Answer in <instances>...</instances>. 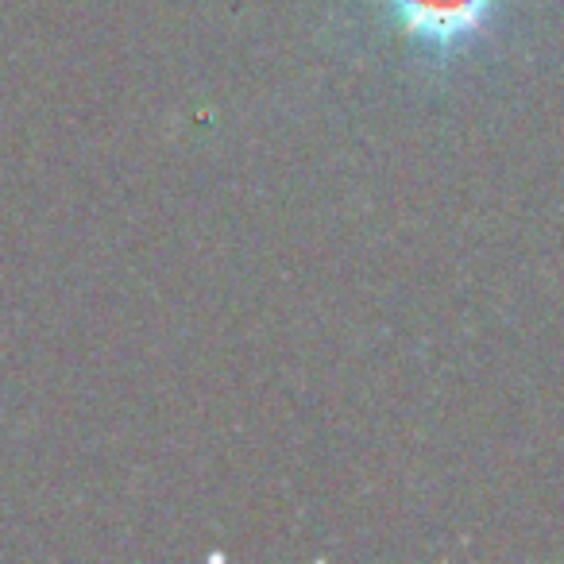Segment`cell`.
Segmentation results:
<instances>
[{
  "label": "cell",
  "mask_w": 564,
  "mask_h": 564,
  "mask_svg": "<svg viewBox=\"0 0 564 564\" xmlns=\"http://www.w3.org/2000/svg\"><path fill=\"white\" fill-rule=\"evenodd\" d=\"M399 24L425 43H456L484 24L491 0H387Z\"/></svg>",
  "instance_id": "1"
}]
</instances>
